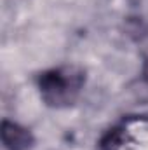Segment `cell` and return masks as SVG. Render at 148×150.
<instances>
[{"instance_id":"cell-1","label":"cell","mask_w":148,"mask_h":150,"mask_svg":"<svg viewBox=\"0 0 148 150\" xmlns=\"http://www.w3.org/2000/svg\"><path fill=\"white\" fill-rule=\"evenodd\" d=\"M85 86V72L75 65H63L38 75L37 87L42 101L51 108H66L78 100Z\"/></svg>"},{"instance_id":"cell-2","label":"cell","mask_w":148,"mask_h":150,"mask_svg":"<svg viewBox=\"0 0 148 150\" xmlns=\"http://www.w3.org/2000/svg\"><path fill=\"white\" fill-rule=\"evenodd\" d=\"M99 150H148V115L127 117L108 129Z\"/></svg>"},{"instance_id":"cell-3","label":"cell","mask_w":148,"mask_h":150,"mask_svg":"<svg viewBox=\"0 0 148 150\" xmlns=\"http://www.w3.org/2000/svg\"><path fill=\"white\" fill-rule=\"evenodd\" d=\"M0 134H2V143L5 150H30L35 143V138L30 129L7 119L2 120Z\"/></svg>"}]
</instances>
